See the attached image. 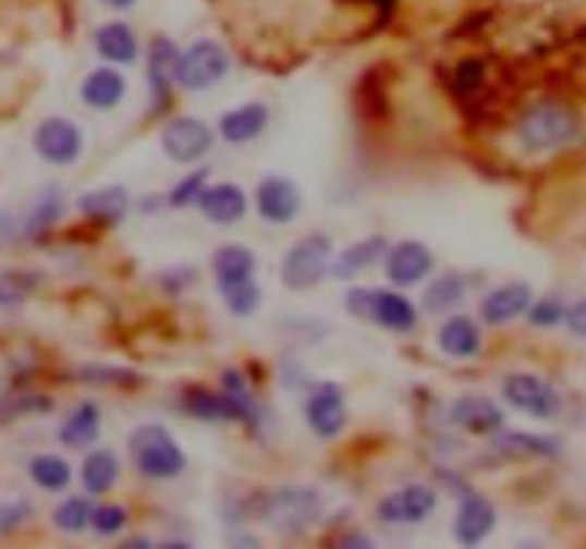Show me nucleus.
Returning a JSON list of instances; mask_svg holds the SVG:
<instances>
[{"label": "nucleus", "mask_w": 586, "mask_h": 549, "mask_svg": "<svg viewBox=\"0 0 586 549\" xmlns=\"http://www.w3.org/2000/svg\"><path fill=\"white\" fill-rule=\"evenodd\" d=\"M501 392L506 398V404L526 412V415H533V418H556L558 410H561V398H558L556 387L544 381V378H538V375H506Z\"/></svg>", "instance_id": "nucleus-7"}, {"label": "nucleus", "mask_w": 586, "mask_h": 549, "mask_svg": "<svg viewBox=\"0 0 586 549\" xmlns=\"http://www.w3.org/2000/svg\"><path fill=\"white\" fill-rule=\"evenodd\" d=\"M175 63H178V49L169 38L152 40L149 49V89H152L155 107L167 103L169 86L175 81Z\"/></svg>", "instance_id": "nucleus-23"}, {"label": "nucleus", "mask_w": 586, "mask_h": 549, "mask_svg": "<svg viewBox=\"0 0 586 549\" xmlns=\"http://www.w3.org/2000/svg\"><path fill=\"white\" fill-rule=\"evenodd\" d=\"M200 212L209 218L218 227H229V223H237L246 215V195L244 190H237L235 183H215L209 190H200L198 200Z\"/></svg>", "instance_id": "nucleus-15"}, {"label": "nucleus", "mask_w": 586, "mask_h": 549, "mask_svg": "<svg viewBox=\"0 0 586 549\" xmlns=\"http://www.w3.org/2000/svg\"><path fill=\"white\" fill-rule=\"evenodd\" d=\"M91 524V501L86 498H66V501L54 510V526L63 533H84Z\"/></svg>", "instance_id": "nucleus-33"}, {"label": "nucleus", "mask_w": 586, "mask_h": 549, "mask_svg": "<svg viewBox=\"0 0 586 549\" xmlns=\"http://www.w3.org/2000/svg\"><path fill=\"white\" fill-rule=\"evenodd\" d=\"M183 401H186V410H190L195 418L244 420L241 406H237L229 395H215V392H206V389H190Z\"/></svg>", "instance_id": "nucleus-26"}, {"label": "nucleus", "mask_w": 586, "mask_h": 549, "mask_svg": "<svg viewBox=\"0 0 586 549\" xmlns=\"http://www.w3.org/2000/svg\"><path fill=\"white\" fill-rule=\"evenodd\" d=\"M435 258L432 252L420 241H401L387 252V278L395 286H412L420 283L432 272Z\"/></svg>", "instance_id": "nucleus-13"}, {"label": "nucleus", "mask_w": 586, "mask_h": 549, "mask_svg": "<svg viewBox=\"0 0 586 549\" xmlns=\"http://www.w3.org/2000/svg\"><path fill=\"white\" fill-rule=\"evenodd\" d=\"M215 267V281L221 290H229V286H237V283H246L255 278V267L258 260L252 255V249L241 244H227L221 249L215 252L212 258Z\"/></svg>", "instance_id": "nucleus-19"}, {"label": "nucleus", "mask_w": 586, "mask_h": 549, "mask_svg": "<svg viewBox=\"0 0 586 549\" xmlns=\"http://www.w3.org/2000/svg\"><path fill=\"white\" fill-rule=\"evenodd\" d=\"M346 309L355 318L375 320L378 327L392 329V332H410L418 324L415 304L392 290H352L346 295Z\"/></svg>", "instance_id": "nucleus-4"}, {"label": "nucleus", "mask_w": 586, "mask_h": 549, "mask_svg": "<svg viewBox=\"0 0 586 549\" xmlns=\"http://www.w3.org/2000/svg\"><path fill=\"white\" fill-rule=\"evenodd\" d=\"M515 135L526 152H558L584 135V123H581V114L561 100H541L521 114Z\"/></svg>", "instance_id": "nucleus-1"}, {"label": "nucleus", "mask_w": 586, "mask_h": 549, "mask_svg": "<svg viewBox=\"0 0 586 549\" xmlns=\"http://www.w3.org/2000/svg\"><path fill=\"white\" fill-rule=\"evenodd\" d=\"M160 141H163V152L175 163H195L212 149L215 135L198 118H175L163 126Z\"/></svg>", "instance_id": "nucleus-9"}, {"label": "nucleus", "mask_w": 586, "mask_h": 549, "mask_svg": "<svg viewBox=\"0 0 586 549\" xmlns=\"http://www.w3.org/2000/svg\"><path fill=\"white\" fill-rule=\"evenodd\" d=\"M438 343L452 358H473L480 350V332L475 320H469L466 315H455V318L443 320V327L438 329Z\"/></svg>", "instance_id": "nucleus-24"}, {"label": "nucleus", "mask_w": 586, "mask_h": 549, "mask_svg": "<svg viewBox=\"0 0 586 549\" xmlns=\"http://www.w3.org/2000/svg\"><path fill=\"white\" fill-rule=\"evenodd\" d=\"M77 209L89 215L91 221L100 227H114L123 221V215L130 212V195L123 186H107V190H95L81 195Z\"/></svg>", "instance_id": "nucleus-18"}, {"label": "nucleus", "mask_w": 586, "mask_h": 549, "mask_svg": "<svg viewBox=\"0 0 586 549\" xmlns=\"http://www.w3.org/2000/svg\"><path fill=\"white\" fill-rule=\"evenodd\" d=\"M103 7L109 9H118V12H123V9H132L137 3V0H100Z\"/></svg>", "instance_id": "nucleus-43"}, {"label": "nucleus", "mask_w": 586, "mask_h": 549, "mask_svg": "<svg viewBox=\"0 0 586 549\" xmlns=\"http://www.w3.org/2000/svg\"><path fill=\"white\" fill-rule=\"evenodd\" d=\"M121 475V461L112 450H95L86 455L84 466H81V480H84L86 492L91 496H103L114 487V480Z\"/></svg>", "instance_id": "nucleus-25"}, {"label": "nucleus", "mask_w": 586, "mask_h": 549, "mask_svg": "<svg viewBox=\"0 0 586 549\" xmlns=\"http://www.w3.org/2000/svg\"><path fill=\"white\" fill-rule=\"evenodd\" d=\"M526 313H529V320H533L535 327H558L566 318L564 304L558 297H544L538 304H529Z\"/></svg>", "instance_id": "nucleus-38"}, {"label": "nucleus", "mask_w": 586, "mask_h": 549, "mask_svg": "<svg viewBox=\"0 0 586 549\" xmlns=\"http://www.w3.org/2000/svg\"><path fill=\"white\" fill-rule=\"evenodd\" d=\"M566 324H570V329L575 332V335H584L586 338V297L584 301H578V304L572 306V309H566Z\"/></svg>", "instance_id": "nucleus-42"}, {"label": "nucleus", "mask_w": 586, "mask_h": 549, "mask_svg": "<svg viewBox=\"0 0 586 549\" xmlns=\"http://www.w3.org/2000/svg\"><path fill=\"white\" fill-rule=\"evenodd\" d=\"M496 529V507L484 496L464 498L455 518V538L464 547H478Z\"/></svg>", "instance_id": "nucleus-16"}, {"label": "nucleus", "mask_w": 586, "mask_h": 549, "mask_svg": "<svg viewBox=\"0 0 586 549\" xmlns=\"http://www.w3.org/2000/svg\"><path fill=\"white\" fill-rule=\"evenodd\" d=\"M35 278L21 269H7L0 272V306H15L32 295L35 290Z\"/></svg>", "instance_id": "nucleus-34"}, {"label": "nucleus", "mask_w": 586, "mask_h": 549, "mask_svg": "<svg viewBox=\"0 0 586 549\" xmlns=\"http://www.w3.org/2000/svg\"><path fill=\"white\" fill-rule=\"evenodd\" d=\"M496 447L510 455H533V457H552L558 455V443L552 438L529 432H503L496 438Z\"/></svg>", "instance_id": "nucleus-30"}, {"label": "nucleus", "mask_w": 586, "mask_h": 549, "mask_svg": "<svg viewBox=\"0 0 586 549\" xmlns=\"http://www.w3.org/2000/svg\"><path fill=\"white\" fill-rule=\"evenodd\" d=\"M452 424L469 435H496L503 424V415L496 401L484 395H461L452 404Z\"/></svg>", "instance_id": "nucleus-14"}, {"label": "nucleus", "mask_w": 586, "mask_h": 549, "mask_svg": "<svg viewBox=\"0 0 586 549\" xmlns=\"http://www.w3.org/2000/svg\"><path fill=\"white\" fill-rule=\"evenodd\" d=\"M63 215V195L58 190H46L38 198L35 209L26 218V235H40L46 229H52L54 223L61 221Z\"/></svg>", "instance_id": "nucleus-32"}, {"label": "nucleus", "mask_w": 586, "mask_h": 549, "mask_svg": "<svg viewBox=\"0 0 586 549\" xmlns=\"http://www.w3.org/2000/svg\"><path fill=\"white\" fill-rule=\"evenodd\" d=\"M383 252H387V237H366V241H361V244L350 246V249H343L341 255H338L332 274H335V278H355L361 269L373 267Z\"/></svg>", "instance_id": "nucleus-28"}, {"label": "nucleus", "mask_w": 586, "mask_h": 549, "mask_svg": "<svg viewBox=\"0 0 586 549\" xmlns=\"http://www.w3.org/2000/svg\"><path fill=\"white\" fill-rule=\"evenodd\" d=\"M329 260H332V244L327 235L313 232V235L301 237L281 264V278L290 290H313L323 281V274L329 272Z\"/></svg>", "instance_id": "nucleus-5"}, {"label": "nucleus", "mask_w": 586, "mask_h": 549, "mask_svg": "<svg viewBox=\"0 0 586 549\" xmlns=\"http://www.w3.org/2000/svg\"><path fill=\"white\" fill-rule=\"evenodd\" d=\"M91 526L98 535H118L126 526V512L118 503H103L98 510H91Z\"/></svg>", "instance_id": "nucleus-37"}, {"label": "nucleus", "mask_w": 586, "mask_h": 549, "mask_svg": "<svg viewBox=\"0 0 586 549\" xmlns=\"http://www.w3.org/2000/svg\"><path fill=\"white\" fill-rule=\"evenodd\" d=\"M255 515L283 535L306 533L320 518V498L309 487L272 489L258 501Z\"/></svg>", "instance_id": "nucleus-2"}, {"label": "nucleus", "mask_w": 586, "mask_h": 549, "mask_svg": "<svg viewBox=\"0 0 586 549\" xmlns=\"http://www.w3.org/2000/svg\"><path fill=\"white\" fill-rule=\"evenodd\" d=\"M126 95V81L118 69H95L89 77L81 86V98H84L86 107L100 109V112H107V109H114Z\"/></svg>", "instance_id": "nucleus-20"}, {"label": "nucleus", "mask_w": 586, "mask_h": 549, "mask_svg": "<svg viewBox=\"0 0 586 549\" xmlns=\"http://www.w3.org/2000/svg\"><path fill=\"white\" fill-rule=\"evenodd\" d=\"M435 492L420 484H410V487L398 489L392 496L383 498L378 503V518L387 524H420L435 512Z\"/></svg>", "instance_id": "nucleus-11"}, {"label": "nucleus", "mask_w": 586, "mask_h": 549, "mask_svg": "<svg viewBox=\"0 0 586 549\" xmlns=\"http://www.w3.org/2000/svg\"><path fill=\"white\" fill-rule=\"evenodd\" d=\"M229 52L218 40H195L186 52L178 54L175 81L190 91L209 89L229 75Z\"/></svg>", "instance_id": "nucleus-6"}, {"label": "nucleus", "mask_w": 586, "mask_h": 549, "mask_svg": "<svg viewBox=\"0 0 586 549\" xmlns=\"http://www.w3.org/2000/svg\"><path fill=\"white\" fill-rule=\"evenodd\" d=\"M221 295L237 318H249L260 306V286L255 283V278L246 283H237V286H229V290H221Z\"/></svg>", "instance_id": "nucleus-35"}, {"label": "nucleus", "mask_w": 586, "mask_h": 549, "mask_svg": "<svg viewBox=\"0 0 586 549\" xmlns=\"http://www.w3.org/2000/svg\"><path fill=\"white\" fill-rule=\"evenodd\" d=\"M29 475L40 489L61 492V489L69 487V480H72V466L58 455H35L29 464Z\"/></svg>", "instance_id": "nucleus-29"}, {"label": "nucleus", "mask_w": 586, "mask_h": 549, "mask_svg": "<svg viewBox=\"0 0 586 549\" xmlns=\"http://www.w3.org/2000/svg\"><path fill=\"white\" fill-rule=\"evenodd\" d=\"M32 515V507L26 501H3L0 503V535L15 533L17 526Z\"/></svg>", "instance_id": "nucleus-41"}, {"label": "nucleus", "mask_w": 586, "mask_h": 549, "mask_svg": "<svg viewBox=\"0 0 586 549\" xmlns=\"http://www.w3.org/2000/svg\"><path fill=\"white\" fill-rule=\"evenodd\" d=\"M269 109L264 103H244V107L232 109L221 118L218 130H221L223 141L229 144H246L252 137H258L267 130Z\"/></svg>", "instance_id": "nucleus-22"}, {"label": "nucleus", "mask_w": 586, "mask_h": 549, "mask_svg": "<svg viewBox=\"0 0 586 549\" xmlns=\"http://www.w3.org/2000/svg\"><path fill=\"white\" fill-rule=\"evenodd\" d=\"M49 406H52V401L44 395L9 398V401H0V424L23 418V415H35V412H49Z\"/></svg>", "instance_id": "nucleus-36"}, {"label": "nucleus", "mask_w": 586, "mask_h": 549, "mask_svg": "<svg viewBox=\"0 0 586 549\" xmlns=\"http://www.w3.org/2000/svg\"><path fill=\"white\" fill-rule=\"evenodd\" d=\"M306 420L320 438H335L346 427V401L335 383H320L306 401Z\"/></svg>", "instance_id": "nucleus-12"}, {"label": "nucleus", "mask_w": 586, "mask_h": 549, "mask_svg": "<svg viewBox=\"0 0 586 549\" xmlns=\"http://www.w3.org/2000/svg\"><path fill=\"white\" fill-rule=\"evenodd\" d=\"M35 152L52 163V167H69L81 158V149H84V135L77 130L75 123L66 121V118H49L35 130Z\"/></svg>", "instance_id": "nucleus-8"}, {"label": "nucleus", "mask_w": 586, "mask_h": 549, "mask_svg": "<svg viewBox=\"0 0 586 549\" xmlns=\"http://www.w3.org/2000/svg\"><path fill=\"white\" fill-rule=\"evenodd\" d=\"M484 75H487V69L484 63L469 58V61H461L455 66V91L457 95H473L480 84H484Z\"/></svg>", "instance_id": "nucleus-39"}, {"label": "nucleus", "mask_w": 586, "mask_h": 549, "mask_svg": "<svg viewBox=\"0 0 586 549\" xmlns=\"http://www.w3.org/2000/svg\"><path fill=\"white\" fill-rule=\"evenodd\" d=\"M255 200H258L260 218L269 223H278V227L292 223L301 215V192H297V186L290 178L267 175L258 183Z\"/></svg>", "instance_id": "nucleus-10"}, {"label": "nucleus", "mask_w": 586, "mask_h": 549, "mask_svg": "<svg viewBox=\"0 0 586 549\" xmlns=\"http://www.w3.org/2000/svg\"><path fill=\"white\" fill-rule=\"evenodd\" d=\"M533 304V290L529 283H503L498 290L489 292L480 304V318L487 324H510L521 318Z\"/></svg>", "instance_id": "nucleus-17"}, {"label": "nucleus", "mask_w": 586, "mask_h": 549, "mask_svg": "<svg viewBox=\"0 0 586 549\" xmlns=\"http://www.w3.org/2000/svg\"><path fill=\"white\" fill-rule=\"evenodd\" d=\"M204 181H206V169H200V172H192L190 178H183L175 190H172V195H169V204L172 206L195 204L200 195V190H204Z\"/></svg>", "instance_id": "nucleus-40"}, {"label": "nucleus", "mask_w": 586, "mask_h": 549, "mask_svg": "<svg viewBox=\"0 0 586 549\" xmlns=\"http://www.w3.org/2000/svg\"><path fill=\"white\" fill-rule=\"evenodd\" d=\"M464 301V278L461 274H441L429 283L427 295H424V306L429 313H447L452 304Z\"/></svg>", "instance_id": "nucleus-31"}, {"label": "nucleus", "mask_w": 586, "mask_h": 549, "mask_svg": "<svg viewBox=\"0 0 586 549\" xmlns=\"http://www.w3.org/2000/svg\"><path fill=\"white\" fill-rule=\"evenodd\" d=\"M130 455L135 461L137 473L152 480L178 478L186 466V455H183L175 438L155 424H146V427L132 432Z\"/></svg>", "instance_id": "nucleus-3"}, {"label": "nucleus", "mask_w": 586, "mask_h": 549, "mask_svg": "<svg viewBox=\"0 0 586 549\" xmlns=\"http://www.w3.org/2000/svg\"><path fill=\"white\" fill-rule=\"evenodd\" d=\"M95 49L103 61L118 63V66H126V63H135L137 58V38L132 26L121 21L103 23L98 32H95Z\"/></svg>", "instance_id": "nucleus-21"}, {"label": "nucleus", "mask_w": 586, "mask_h": 549, "mask_svg": "<svg viewBox=\"0 0 586 549\" xmlns=\"http://www.w3.org/2000/svg\"><path fill=\"white\" fill-rule=\"evenodd\" d=\"M100 435V412L95 404H81L61 427V443L72 447V450H81V447H89L95 438Z\"/></svg>", "instance_id": "nucleus-27"}]
</instances>
